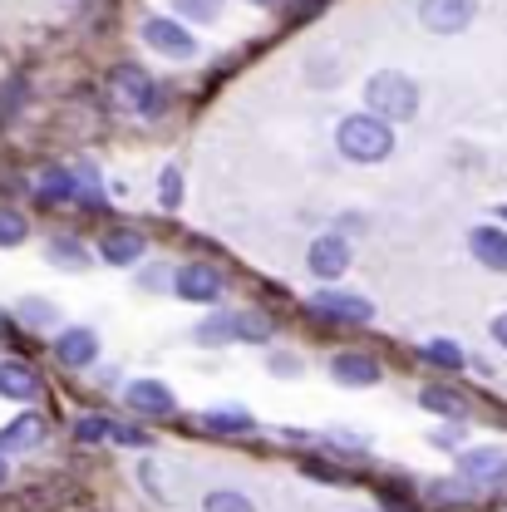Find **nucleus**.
<instances>
[{
	"instance_id": "1",
	"label": "nucleus",
	"mask_w": 507,
	"mask_h": 512,
	"mask_svg": "<svg viewBox=\"0 0 507 512\" xmlns=\"http://www.w3.org/2000/svg\"><path fill=\"white\" fill-rule=\"evenodd\" d=\"M335 148L350 158V163H384L394 153V128L375 119V114H350L335 128Z\"/></svg>"
},
{
	"instance_id": "2",
	"label": "nucleus",
	"mask_w": 507,
	"mask_h": 512,
	"mask_svg": "<svg viewBox=\"0 0 507 512\" xmlns=\"http://www.w3.org/2000/svg\"><path fill=\"white\" fill-rule=\"evenodd\" d=\"M365 99H370V114L384 119V124H404V119H414L419 114V84L409 79V74H399V69H380V74H370V84H365Z\"/></svg>"
},
{
	"instance_id": "3",
	"label": "nucleus",
	"mask_w": 507,
	"mask_h": 512,
	"mask_svg": "<svg viewBox=\"0 0 507 512\" xmlns=\"http://www.w3.org/2000/svg\"><path fill=\"white\" fill-rule=\"evenodd\" d=\"M138 35H143V45H148V50H158V55H168V60H192V55H197V40L183 30V20L148 15Z\"/></svg>"
},
{
	"instance_id": "4",
	"label": "nucleus",
	"mask_w": 507,
	"mask_h": 512,
	"mask_svg": "<svg viewBox=\"0 0 507 512\" xmlns=\"http://www.w3.org/2000/svg\"><path fill=\"white\" fill-rule=\"evenodd\" d=\"M473 15H478V0H424V5H419V20H424L434 35H458V30H468Z\"/></svg>"
},
{
	"instance_id": "5",
	"label": "nucleus",
	"mask_w": 507,
	"mask_h": 512,
	"mask_svg": "<svg viewBox=\"0 0 507 512\" xmlns=\"http://www.w3.org/2000/svg\"><path fill=\"white\" fill-rule=\"evenodd\" d=\"M306 266H311V276H320V281L345 276V271H350V242H345L340 232H325V237H316V242H311Z\"/></svg>"
},
{
	"instance_id": "6",
	"label": "nucleus",
	"mask_w": 507,
	"mask_h": 512,
	"mask_svg": "<svg viewBox=\"0 0 507 512\" xmlns=\"http://www.w3.org/2000/svg\"><path fill=\"white\" fill-rule=\"evenodd\" d=\"M311 311L320 320H340V325H365L375 316V306L365 296H350V291H320V296H311Z\"/></svg>"
},
{
	"instance_id": "7",
	"label": "nucleus",
	"mask_w": 507,
	"mask_h": 512,
	"mask_svg": "<svg viewBox=\"0 0 507 512\" xmlns=\"http://www.w3.org/2000/svg\"><path fill=\"white\" fill-rule=\"evenodd\" d=\"M114 89H119V99H128L138 114H158L163 109V94H158V84L143 74V69H133V64H124V69H114Z\"/></svg>"
},
{
	"instance_id": "8",
	"label": "nucleus",
	"mask_w": 507,
	"mask_h": 512,
	"mask_svg": "<svg viewBox=\"0 0 507 512\" xmlns=\"http://www.w3.org/2000/svg\"><path fill=\"white\" fill-rule=\"evenodd\" d=\"M458 478H468V483H478V488L503 483L507 453H498V448H468V453H458Z\"/></svg>"
},
{
	"instance_id": "9",
	"label": "nucleus",
	"mask_w": 507,
	"mask_h": 512,
	"mask_svg": "<svg viewBox=\"0 0 507 512\" xmlns=\"http://www.w3.org/2000/svg\"><path fill=\"white\" fill-rule=\"evenodd\" d=\"M173 291L183 301H217L222 296V266H207V261H192L173 276Z\"/></svg>"
},
{
	"instance_id": "10",
	"label": "nucleus",
	"mask_w": 507,
	"mask_h": 512,
	"mask_svg": "<svg viewBox=\"0 0 507 512\" xmlns=\"http://www.w3.org/2000/svg\"><path fill=\"white\" fill-rule=\"evenodd\" d=\"M94 355H99V335H94L89 325H69V330H60L55 360H60L64 370H84V365H94Z\"/></svg>"
},
{
	"instance_id": "11",
	"label": "nucleus",
	"mask_w": 507,
	"mask_h": 512,
	"mask_svg": "<svg viewBox=\"0 0 507 512\" xmlns=\"http://www.w3.org/2000/svg\"><path fill=\"white\" fill-rule=\"evenodd\" d=\"M330 375L345 384V389H370V384H380V360L375 355H365V350H345V355H335L330 360Z\"/></svg>"
},
{
	"instance_id": "12",
	"label": "nucleus",
	"mask_w": 507,
	"mask_h": 512,
	"mask_svg": "<svg viewBox=\"0 0 507 512\" xmlns=\"http://www.w3.org/2000/svg\"><path fill=\"white\" fill-rule=\"evenodd\" d=\"M124 394H128V409H133V414H143V419H163V414H173V409H178V399L168 394V384L163 380H133Z\"/></svg>"
},
{
	"instance_id": "13",
	"label": "nucleus",
	"mask_w": 507,
	"mask_h": 512,
	"mask_svg": "<svg viewBox=\"0 0 507 512\" xmlns=\"http://www.w3.org/2000/svg\"><path fill=\"white\" fill-rule=\"evenodd\" d=\"M40 389H45V380H40L35 365H25V360H5V365H0V394H5V399L30 404V399H40Z\"/></svg>"
},
{
	"instance_id": "14",
	"label": "nucleus",
	"mask_w": 507,
	"mask_h": 512,
	"mask_svg": "<svg viewBox=\"0 0 507 512\" xmlns=\"http://www.w3.org/2000/svg\"><path fill=\"white\" fill-rule=\"evenodd\" d=\"M40 439H45V419L40 414H20V419H10L0 429V453H30V448H40Z\"/></svg>"
},
{
	"instance_id": "15",
	"label": "nucleus",
	"mask_w": 507,
	"mask_h": 512,
	"mask_svg": "<svg viewBox=\"0 0 507 512\" xmlns=\"http://www.w3.org/2000/svg\"><path fill=\"white\" fill-rule=\"evenodd\" d=\"M468 252L478 256L488 271H507V232H498V227H473L468 232Z\"/></svg>"
},
{
	"instance_id": "16",
	"label": "nucleus",
	"mask_w": 507,
	"mask_h": 512,
	"mask_svg": "<svg viewBox=\"0 0 507 512\" xmlns=\"http://www.w3.org/2000/svg\"><path fill=\"white\" fill-rule=\"evenodd\" d=\"M99 256H104L109 266H128V261H138V256H143V232H133V227L104 232V242H99Z\"/></svg>"
},
{
	"instance_id": "17",
	"label": "nucleus",
	"mask_w": 507,
	"mask_h": 512,
	"mask_svg": "<svg viewBox=\"0 0 507 512\" xmlns=\"http://www.w3.org/2000/svg\"><path fill=\"white\" fill-rule=\"evenodd\" d=\"M419 404H424V409H434V414H448L453 424L468 414V399H463V394H453V389H439V384L419 389Z\"/></svg>"
},
{
	"instance_id": "18",
	"label": "nucleus",
	"mask_w": 507,
	"mask_h": 512,
	"mask_svg": "<svg viewBox=\"0 0 507 512\" xmlns=\"http://www.w3.org/2000/svg\"><path fill=\"white\" fill-rule=\"evenodd\" d=\"M202 424H207L212 434H247V429H252V414H242V409H207Z\"/></svg>"
},
{
	"instance_id": "19",
	"label": "nucleus",
	"mask_w": 507,
	"mask_h": 512,
	"mask_svg": "<svg viewBox=\"0 0 507 512\" xmlns=\"http://www.w3.org/2000/svg\"><path fill=\"white\" fill-rule=\"evenodd\" d=\"M197 340L202 345H232L237 340V316H207L197 325Z\"/></svg>"
},
{
	"instance_id": "20",
	"label": "nucleus",
	"mask_w": 507,
	"mask_h": 512,
	"mask_svg": "<svg viewBox=\"0 0 507 512\" xmlns=\"http://www.w3.org/2000/svg\"><path fill=\"white\" fill-rule=\"evenodd\" d=\"M419 355H424L429 365H439V370H463V360H468L463 345H453V340H429Z\"/></svg>"
},
{
	"instance_id": "21",
	"label": "nucleus",
	"mask_w": 507,
	"mask_h": 512,
	"mask_svg": "<svg viewBox=\"0 0 507 512\" xmlns=\"http://www.w3.org/2000/svg\"><path fill=\"white\" fill-rule=\"evenodd\" d=\"M202 508L207 512H256L252 498H247V493H237V488H212V493L202 498Z\"/></svg>"
},
{
	"instance_id": "22",
	"label": "nucleus",
	"mask_w": 507,
	"mask_h": 512,
	"mask_svg": "<svg viewBox=\"0 0 507 512\" xmlns=\"http://www.w3.org/2000/svg\"><path fill=\"white\" fill-rule=\"evenodd\" d=\"M20 320H25V325H35V330H45V325H55V306H50V301H45V296H25V301H20Z\"/></svg>"
},
{
	"instance_id": "23",
	"label": "nucleus",
	"mask_w": 507,
	"mask_h": 512,
	"mask_svg": "<svg viewBox=\"0 0 507 512\" xmlns=\"http://www.w3.org/2000/svg\"><path fill=\"white\" fill-rule=\"evenodd\" d=\"M173 10H178V20H197V25H207V20H217V15H222V0H173Z\"/></svg>"
},
{
	"instance_id": "24",
	"label": "nucleus",
	"mask_w": 507,
	"mask_h": 512,
	"mask_svg": "<svg viewBox=\"0 0 507 512\" xmlns=\"http://www.w3.org/2000/svg\"><path fill=\"white\" fill-rule=\"evenodd\" d=\"M40 197H50V202H74L79 197V183H74V173H45V183H40Z\"/></svg>"
},
{
	"instance_id": "25",
	"label": "nucleus",
	"mask_w": 507,
	"mask_h": 512,
	"mask_svg": "<svg viewBox=\"0 0 507 512\" xmlns=\"http://www.w3.org/2000/svg\"><path fill=\"white\" fill-rule=\"evenodd\" d=\"M25 217L15 212V207H0V247H20L25 242Z\"/></svg>"
},
{
	"instance_id": "26",
	"label": "nucleus",
	"mask_w": 507,
	"mask_h": 512,
	"mask_svg": "<svg viewBox=\"0 0 507 512\" xmlns=\"http://www.w3.org/2000/svg\"><path fill=\"white\" fill-rule=\"evenodd\" d=\"M237 340H252V345L271 340V320H266V316H252V311H242V316H237Z\"/></svg>"
},
{
	"instance_id": "27",
	"label": "nucleus",
	"mask_w": 507,
	"mask_h": 512,
	"mask_svg": "<svg viewBox=\"0 0 507 512\" xmlns=\"http://www.w3.org/2000/svg\"><path fill=\"white\" fill-rule=\"evenodd\" d=\"M109 429H114V419H99V414H84V419L74 424V434H79L84 444H99V439H109Z\"/></svg>"
},
{
	"instance_id": "28",
	"label": "nucleus",
	"mask_w": 507,
	"mask_h": 512,
	"mask_svg": "<svg viewBox=\"0 0 507 512\" xmlns=\"http://www.w3.org/2000/svg\"><path fill=\"white\" fill-rule=\"evenodd\" d=\"M50 261L79 271V266H84V247H79V242H50Z\"/></svg>"
},
{
	"instance_id": "29",
	"label": "nucleus",
	"mask_w": 507,
	"mask_h": 512,
	"mask_svg": "<svg viewBox=\"0 0 507 512\" xmlns=\"http://www.w3.org/2000/svg\"><path fill=\"white\" fill-rule=\"evenodd\" d=\"M183 202V168H163V207Z\"/></svg>"
},
{
	"instance_id": "30",
	"label": "nucleus",
	"mask_w": 507,
	"mask_h": 512,
	"mask_svg": "<svg viewBox=\"0 0 507 512\" xmlns=\"http://www.w3.org/2000/svg\"><path fill=\"white\" fill-rule=\"evenodd\" d=\"M429 493H434V498H439V503H453V498H458V503H463V498H468V493H473V488H463V483H434V488H429Z\"/></svg>"
},
{
	"instance_id": "31",
	"label": "nucleus",
	"mask_w": 507,
	"mask_h": 512,
	"mask_svg": "<svg viewBox=\"0 0 507 512\" xmlns=\"http://www.w3.org/2000/svg\"><path fill=\"white\" fill-rule=\"evenodd\" d=\"M493 340L507 350V311H503V316H493Z\"/></svg>"
},
{
	"instance_id": "32",
	"label": "nucleus",
	"mask_w": 507,
	"mask_h": 512,
	"mask_svg": "<svg viewBox=\"0 0 507 512\" xmlns=\"http://www.w3.org/2000/svg\"><path fill=\"white\" fill-rule=\"evenodd\" d=\"M5 478H10V468H5V453H0V488H5Z\"/></svg>"
},
{
	"instance_id": "33",
	"label": "nucleus",
	"mask_w": 507,
	"mask_h": 512,
	"mask_svg": "<svg viewBox=\"0 0 507 512\" xmlns=\"http://www.w3.org/2000/svg\"><path fill=\"white\" fill-rule=\"evenodd\" d=\"M252 5H276V0H252Z\"/></svg>"
},
{
	"instance_id": "34",
	"label": "nucleus",
	"mask_w": 507,
	"mask_h": 512,
	"mask_svg": "<svg viewBox=\"0 0 507 512\" xmlns=\"http://www.w3.org/2000/svg\"><path fill=\"white\" fill-rule=\"evenodd\" d=\"M0 335H5V325H0Z\"/></svg>"
},
{
	"instance_id": "35",
	"label": "nucleus",
	"mask_w": 507,
	"mask_h": 512,
	"mask_svg": "<svg viewBox=\"0 0 507 512\" xmlns=\"http://www.w3.org/2000/svg\"><path fill=\"white\" fill-rule=\"evenodd\" d=\"M503 217H507V212H503Z\"/></svg>"
}]
</instances>
